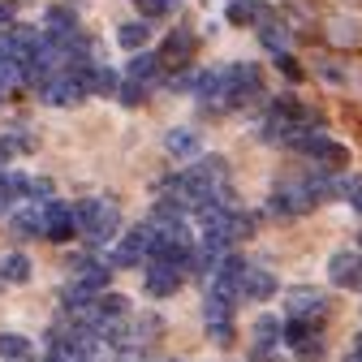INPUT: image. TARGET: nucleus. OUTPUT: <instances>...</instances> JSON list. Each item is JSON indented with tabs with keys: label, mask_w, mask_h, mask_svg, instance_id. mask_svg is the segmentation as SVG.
Masks as SVG:
<instances>
[{
	"label": "nucleus",
	"mask_w": 362,
	"mask_h": 362,
	"mask_svg": "<svg viewBox=\"0 0 362 362\" xmlns=\"http://www.w3.org/2000/svg\"><path fill=\"white\" fill-rule=\"evenodd\" d=\"M302 129H320V117H315L306 104H298L293 95H281V100H272L267 117H263V139L267 143H293Z\"/></svg>",
	"instance_id": "f257e3e1"
},
{
	"label": "nucleus",
	"mask_w": 362,
	"mask_h": 362,
	"mask_svg": "<svg viewBox=\"0 0 362 362\" xmlns=\"http://www.w3.org/2000/svg\"><path fill=\"white\" fill-rule=\"evenodd\" d=\"M74 216H78V233L86 246H104L121 233V207L108 199H82L74 203Z\"/></svg>",
	"instance_id": "f03ea898"
},
{
	"label": "nucleus",
	"mask_w": 362,
	"mask_h": 362,
	"mask_svg": "<svg viewBox=\"0 0 362 362\" xmlns=\"http://www.w3.org/2000/svg\"><path fill=\"white\" fill-rule=\"evenodd\" d=\"M39 30L35 26H5L0 30V61H5V74H13V78H26V69H30V57H35V48H39Z\"/></svg>",
	"instance_id": "7ed1b4c3"
},
{
	"label": "nucleus",
	"mask_w": 362,
	"mask_h": 362,
	"mask_svg": "<svg viewBox=\"0 0 362 362\" xmlns=\"http://www.w3.org/2000/svg\"><path fill=\"white\" fill-rule=\"evenodd\" d=\"M151 250H156V224L147 220V224H139V229H129V233H125V238L112 246L108 263H112V267H134V263L151 259Z\"/></svg>",
	"instance_id": "20e7f679"
},
{
	"label": "nucleus",
	"mask_w": 362,
	"mask_h": 362,
	"mask_svg": "<svg viewBox=\"0 0 362 362\" xmlns=\"http://www.w3.org/2000/svg\"><path fill=\"white\" fill-rule=\"evenodd\" d=\"M233 306H238V298L220 293V289H207L203 315H207V332L216 337V345H233Z\"/></svg>",
	"instance_id": "39448f33"
},
{
	"label": "nucleus",
	"mask_w": 362,
	"mask_h": 362,
	"mask_svg": "<svg viewBox=\"0 0 362 362\" xmlns=\"http://www.w3.org/2000/svg\"><path fill=\"white\" fill-rule=\"evenodd\" d=\"M259 95H263V74H259V65H229V95H224V108L259 104Z\"/></svg>",
	"instance_id": "423d86ee"
},
{
	"label": "nucleus",
	"mask_w": 362,
	"mask_h": 362,
	"mask_svg": "<svg viewBox=\"0 0 362 362\" xmlns=\"http://www.w3.org/2000/svg\"><path fill=\"white\" fill-rule=\"evenodd\" d=\"M181 276H186V267H177V263H164V259H147V272H143V285L151 298H168L177 293Z\"/></svg>",
	"instance_id": "0eeeda50"
},
{
	"label": "nucleus",
	"mask_w": 362,
	"mask_h": 362,
	"mask_svg": "<svg viewBox=\"0 0 362 362\" xmlns=\"http://www.w3.org/2000/svg\"><path fill=\"white\" fill-rule=\"evenodd\" d=\"M74 233H78V216H74V207H69V203H57V199L43 203V238L69 242Z\"/></svg>",
	"instance_id": "6e6552de"
},
{
	"label": "nucleus",
	"mask_w": 362,
	"mask_h": 362,
	"mask_svg": "<svg viewBox=\"0 0 362 362\" xmlns=\"http://www.w3.org/2000/svg\"><path fill=\"white\" fill-rule=\"evenodd\" d=\"M285 315H293V320H320V315H328V298L320 289H293L285 298Z\"/></svg>",
	"instance_id": "1a4fd4ad"
},
{
	"label": "nucleus",
	"mask_w": 362,
	"mask_h": 362,
	"mask_svg": "<svg viewBox=\"0 0 362 362\" xmlns=\"http://www.w3.org/2000/svg\"><path fill=\"white\" fill-rule=\"evenodd\" d=\"M272 293H276V276H272V272H263V267H250V263H246L242 281H238V298H246V302H267Z\"/></svg>",
	"instance_id": "9d476101"
},
{
	"label": "nucleus",
	"mask_w": 362,
	"mask_h": 362,
	"mask_svg": "<svg viewBox=\"0 0 362 362\" xmlns=\"http://www.w3.org/2000/svg\"><path fill=\"white\" fill-rule=\"evenodd\" d=\"M328 276H332V285H341V289L362 285V255H354V250H337L332 263H328Z\"/></svg>",
	"instance_id": "9b49d317"
},
{
	"label": "nucleus",
	"mask_w": 362,
	"mask_h": 362,
	"mask_svg": "<svg viewBox=\"0 0 362 362\" xmlns=\"http://www.w3.org/2000/svg\"><path fill=\"white\" fill-rule=\"evenodd\" d=\"M194 35L186 30V26H177L173 35H168V43H164V48H160V57H164V65H186L190 57H194Z\"/></svg>",
	"instance_id": "f8f14e48"
},
{
	"label": "nucleus",
	"mask_w": 362,
	"mask_h": 362,
	"mask_svg": "<svg viewBox=\"0 0 362 362\" xmlns=\"http://www.w3.org/2000/svg\"><path fill=\"white\" fill-rule=\"evenodd\" d=\"M267 18H272V9L259 5V0H233L229 5V22L233 26H263Z\"/></svg>",
	"instance_id": "ddd939ff"
},
{
	"label": "nucleus",
	"mask_w": 362,
	"mask_h": 362,
	"mask_svg": "<svg viewBox=\"0 0 362 362\" xmlns=\"http://www.w3.org/2000/svg\"><path fill=\"white\" fill-rule=\"evenodd\" d=\"M160 69H164V57H160V52H139V57L129 61V82L151 86V82L160 78Z\"/></svg>",
	"instance_id": "4468645a"
},
{
	"label": "nucleus",
	"mask_w": 362,
	"mask_h": 362,
	"mask_svg": "<svg viewBox=\"0 0 362 362\" xmlns=\"http://www.w3.org/2000/svg\"><path fill=\"white\" fill-rule=\"evenodd\" d=\"M250 337H255V354L263 358L276 341H285V324H281V320H272V315H263V320L255 324V332H250Z\"/></svg>",
	"instance_id": "2eb2a0df"
},
{
	"label": "nucleus",
	"mask_w": 362,
	"mask_h": 362,
	"mask_svg": "<svg viewBox=\"0 0 362 362\" xmlns=\"http://www.w3.org/2000/svg\"><path fill=\"white\" fill-rule=\"evenodd\" d=\"M164 147H168V156H177V160L199 156V139H194V129H173L168 139H164Z\"/></svg>",
	"instance_id": "dca6fc26"
},
{
	"label": "nucleus",
	"mask_w": 362,
	"mask_h": 362,
	"mask_svg": "<svg viewBox=\"0 0 362 362\" xmlns=\"http://www.w3.org/2000/svg\"><path fill=\"white\" fill-rule=\"evenodd\" d=\"M86 90H90V95H112V90H117V74L108 65H90L86 69Z\"/></svg>",
	"instance_id": "f3484780"
},
{
	"label": "nucleus",
	"mask_w": 362,
	"mask_h": 362,
	"mask_svg": "<svg viewBox=\"0 0 362 362\" xmlns=\"http://www.w3.org/2000/svg\"><path fill=\"white\" fill-rule=\"evenodd\" d=\"M0 281H9V285L30 281V259L26 255H5L0 259Z\"/></svg>",
	"instance_id": "a211bd4d"
},
{
	"label": "nucleus",
	"mask_w": 362,
	"mask_h": 362,
	"mask_svg": "<svg viewBox=\"0 0 362 362\" xmlns=\"http://www.w3.org/2000/svg\"><path fill=\"white\" fill-rule=\"evenodd\" d=\"M9 229H13V238H39V233H43V211H39V207H30V211H18Z\"/></svg>",
	"instance_id": "6ab92c4d"
},
{
	"label": "nucleus",
	"mask_w": 362,
	"mask_h": 362,
	"mask_svg": "<svg viewBox=\"0 0 362 362\" xmlns=\"http://www.w3.org/2000/svg\"><path fill=\"white\" fill-rule=\"evenodd\" d=\"M48 35H57V39H74L78 35V18L69 13V9H48Z\"/></svg>",
	"instance_id": "aec40b11"
},
{
	"label": "nucleus",
	"mask_w": 362,
	"mask_h": 362,
	"mask_svg": "<svg viewBox=\"0 0 362 362\" xmlns=\"http://www.w3.org/2000/svg\"><path fill=\"white\" fill-rule=\"evenodd\" d=\"M0 358H9V362L30 358V341H26V337H18V332H0Z\"/></svg>",
	"instance_id": "412c9836"
},
{
	"label": "nucleus",
	"mask_w": 362,
	"mask_h": 362,
	"mask_svg": "<svg viewBox=\"0 0 362 362\" xmlns=\"http://www.w3.org/2000/svg\"><path fill=\"white\" fill-rule=\"evenodd\" d=\"M147 35H151V26H147V22H125L117 39H121V48H129V52H139L143 43H147Z\"/></svg>",
	"instance_id": "4be33fe9"
},
{
	"label": "nucleus",
	"mask_w": 362,
	"mask_h": 362,
	"mask_svg": "<svg viewBox=\"0 0 362 362\" xmlns=\"http://www.w3.org/2000/svg\"><path fill=\"white\" fill-rule=\"evenodd\" d=\"M337 194H345V199H349V203L362 211V177H345L341 186H337Z\"/></svg>",
	"instance_id": "5701e85b"
},
{
	"label": "nucleus",
	"mask_w": 362,
	"mask_h": 362,
	"mask_svg": "<svg viewBox=\"0 0 362 362\" xmlns=\"http://www.w3.org/2000/svg\"><path fill=\"white\" fill-rule=\"evenodd\" d=\"M134 5L143 9V18H160V13H168L177 0H134Z\"/></svg>",
	"instance_id": "b1692460"
},
{
	"label": "nucleus",
	"mask_w": 362,
	"mask_h": 362,
	"mask_svg": "<svg viewBox=\"0 0 362 362\" xmlns=\"http://www.w3.org/2000/svg\"><path fill=\"white\" fill-rule=\"evenodd\" d=\"M30 194H35V199H43V203H48V199H52V181H48V177H39V181H30Z\"/></svg>",
	"instance_id": "393cba45"
},
{
	"label": "nucleus",
	"mask_w": 362,
	"mask_h": 362,
	"mask_svg": "<svg viewBox=\"0 0 362 362\" xmlns=\"http://www.w3.org/2000/svg\"><path fill=\"white\" fill-rule=\"evenodd\" d=\"M345 362H362V349H354V354H349V358H345Z\"/></svg>",
	"instance_id": "a878e982"
},
{
	"label": "nucleus",
	"mask_w": 362,
	"mask_h": 362,
	"mask_svg": "<svg viewBox=\"0 0 362 362\" xmlns=\"http://www.w3.org/2000/svg\"><path fill=\"white\" fill-rule=\"evenodd\" d=\"M0 362H9V358H0Z\"/></svg>",
	"instance_id": "bb28decb"
}]
</instances>
